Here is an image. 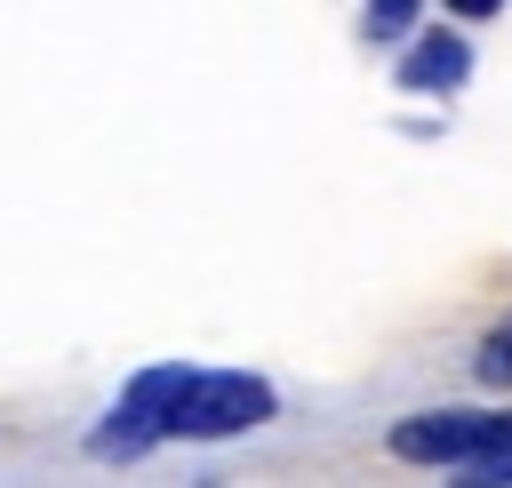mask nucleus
I'll use <instances>...</instances> for the list:
<instances>
[{
	"label": "nucleus",
	"mask_w": 512,
	"mask_h": 488,
	"mask_svg": "<svg viewBox=\"0 0 512 488\" xmlns=\"http://www.w3.org/2000/svg\"><path fill=\"white\" fill-rule=\"evenodd\" d=\"M272 408H280V400H272V384H264V376L224 368V376H192V384H184V400H176L168 432H176V440H232V432H256Z\"/></svg>",
	"instance_id": "1"
},
{
	"label": "nucleus",
	"mask_w": 512,
	"mask_h": 488,
	"mask_svg": "<svg viewBox=\"0 0 512 488\" xmlns=\"http://www.w3.org/2000/svg\"><path fill=\"white\" fill-rule=\"evenodd\" d=\"M184 384H192V368H144L120 400H112V416L88 432V456H104V464H120V456H144L152 440H168V416H176V400H184Z\"/></svg>",
	"instance_id": "2"
},
{
	"label": "nucleus",
	"mask_w": 512,
	"mask_h": 488,
	"mask_svg": "<svg viewBox=\"0 0 512 488\" xmlns=\"http://www.w3.org/2000/svg\"><path fill=\"white\" fill-rule=\"evenodd\" d=\"M504 440H512V416H472V408H432V416L392 424V456L408 464H472Z\"/></svg>",
	"instance_id": "3"
},
{
	"label": "nucleus",
	"mask_w": 512,
	"mask_h": 488,
	"mask_svg": "<svg viewBox=\"0 0 512 488\" xmlns=\"http://www.w3.org/2000/svg\"><path fill=\"white\" fill-rule=\"evenodd\" d=\"M464 72H472V48H464L456 32H424V40L400 56V88H416V96H424V88H456Z\"/></svg>",
	"instance_id": "4"
},
{
	"label": "nucleus",
	"mask_w": 512,
	"mask_h": 488,
	"mask_svg": "<svg viewBox=\"0 0 512 488\" xmlns=\"http://www.w3.org/2000/svg\"><path fill=\"white\" fill-rule=\"evenodd\" d=\"M416 8H424V0H368V32H376V40H400V32L416 24Z\"/></svg>",
	"instance_id": "5"
},
{
	"label": "nucleus",
	"mask_w": 512,
	"mask_h": 488,
	"mask_svg": "<svg viewBox=\"0 0 512 488\" xmlns=\"http://www.w3.org/2000/svg\"><path fill=\"white\" fill-rule=\"evenodd\" d=\"M480 384H496V392L512 384V328H496V336L480 344Z\"/></svg>",
	"instance_id": "6"
},
{
	"label": "nucleus",
	"mask_w": 512,
	"mask_h": 488,
	"mask_svg": "<svg viewBox=\"0 0 512 488\" xmlns=\"http://www.w3.org/2000/svg\"><path fill=\"white\" fill-rule=\"evenodd\" d=\"M464 472H472L464 488H504V480H512V440H504V448H488V456H472Z\"/></svg>",
	"instance_id": "7"
},
{
	"label": "nucleus",
	"mask_w": 512,
	"mask_h": 488,
	"mask_svg": "<svg viewBox=\"0 0 512 488\" xmlns=\"http://www.w3.org/2000/svg\"><path fill=\"white\" fill-rule=\"evenodd\" d=\"M448 8H456V16H496L504 0H448Z\"/></svg>",
	"instance_id": "8"
}]
</instances>
